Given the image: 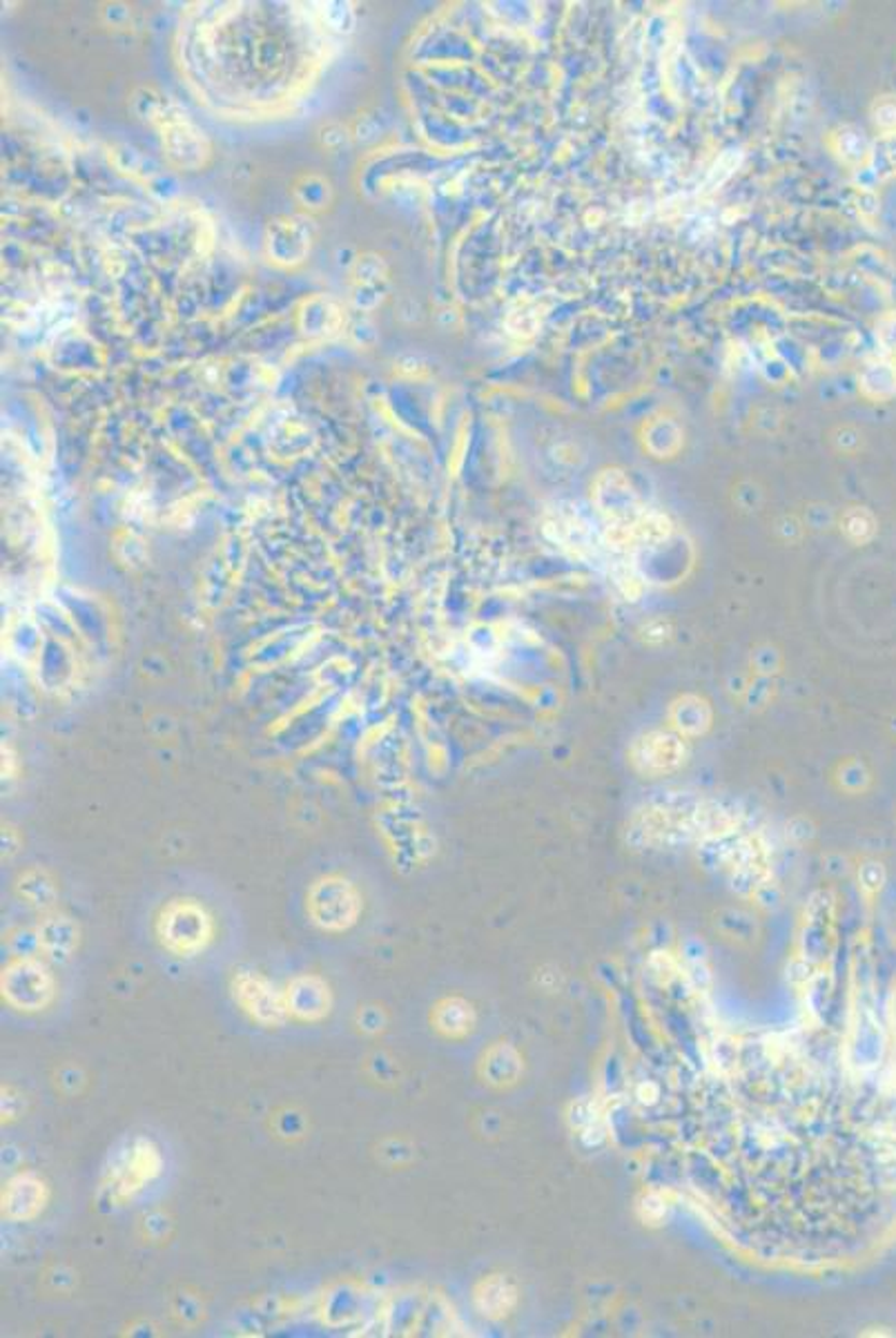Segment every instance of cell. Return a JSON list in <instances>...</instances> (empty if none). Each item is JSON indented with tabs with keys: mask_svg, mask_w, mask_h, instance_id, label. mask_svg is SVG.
Wrapping results in <instances>:
<instances>
[{
	"mask_svg": "<svg viewBox=\"0 0 896 1338\" xmlns=\"http://www.w3.org/2000/svg\"><path fill=\"white\" fill-rule=\"evenodd\" d=\"M212 920L204 908L192 901L167 906L157 924V935L165 951L177 957H194L206 951L212 939Z\"/></svg>",
	"mask_w": 896,
	"mask_h": 1338,
	"instance_id": "1",
	"label": "cell"
},
{
	"mask_svg": "<svg viewBox=\"0 0 896 1338\" xmlns=\"http://www.w3.org/2000/svg\"><path fill=\"white\" fill-rule=\"evenodd\" d=\"M0 990H3V1000L10 1006L23 1013H39L52 1004L56 995V980L43 961L34 957H20L3 971Z\"/></svg>",
	"mask_w": 896,
	"mask_h": 1338,
	"instance_id": "2",
	"label": "cell"
},
{
	"mask_svg": "<svg viewBox=\"0 0 896 1338\" xmlns=\"http://www.w3.org/2000/svg\"><path fill=\"white\" fill-rule=\"evenodd\" d=\"M310 917L322 930L341 932L351 928L359 915V897L349 881H320L310 893Z\"/></svg>",
	"mask_w": 896,
	"mask_h": 1338,
	"instance_id": "3",
	"label": "cell"
},
{
	"mask_svg": "<svg viewBox=\"0 0 896 1338\" xmlns=\"http://www.w3.org/2000/svg\"><path fill=\"white\" fill-rule=\"evenodd\" d=\"M235 1002L262 1027H279L285 1019V998L266 975L256 971H239L233 977Z\"/></svg>",
	"mask_w": 896,
	"mask_h": 1338,
	"instance_id": "4",
	"label": "cell"
},
{
	"mask_svg": "<svg viewBox=\"0 0 896 1338\" xmlns=\"http://www.w3.org/2000/svg\"><path fill=\"white\" fill-rule=\"evenodd\" d=\"M161 1166L163 1158L159 1149L150 1141H146V1137H134L112 1166L114 1195L117 1199H132L136 1191L143 1189V1185L159 1178Z\"/></svg>",
	"mask_w": 896,
	"mask_h": 1338,
	"instance_id": "5",
	"label": "cell"
},
{
	"mask_svg": "<svg viewBox=\"0 0 896 1338\" xmlns=\"http://www.w3.org/2000/svg\"><path fill=\"white\" fill-rule=\"evenodd\" d=\"M633 767L649 777H662L676 773L687 759V746L682 734L670 730H651L633 741L629 750Z\"/></svg>",
	"mask_w": 896,
	"mask_h": 1338,
	"instance_id": "6",
	"label": "cell"
},
{
	"mask_svg": "<svg viewBox=\"0 0 896 1338\" xmlns=\"http://www.w3.org/2000/svg\"><path fill=\"white\" fill-rule=\"evenodd\" d=\"M591 496L606 525L631 523L645 511L633 482L620 469H604L593 482Z\"/></svg>",
	"mask_w": 896,
	"mask_h": 1338,
	"instance_id": "7",
	"label": "cell"
},
{
	"mask_svg": "<svg viewBox=\"0 0 896 1338\" xmlns=\"http://www.w3.org/2000/svg\"><path fill=\"white\" fill-rule=\"evenodd\" d=\"M672 535V523L658 511L645 509L643 514L622 525H606L604 540L616 552H635L641 547H656Z\"/></svg>",
	"mask_w": 896,
	"mask_h": 1338,
	"instance_id": "8",
	"label": "cell"
},
{
	"mask_svg": "<svg viewBox=\"0 0 896 1338\" xmlns=\"http://www.w3.org/2000/svg\"><path fill=\"white\" fill-rule=\"evenodd\" d=\"M283 998L288 1015H293L299 1021H322L333 1009V993L328 982L314 973L293 977L283 990Z\"/></svg>",
	"mask_w": 896,
	"mask_h": 1338,
	"instance_id": "9",
	"label": "cell"
},
{
	"mask_svg": "<svg viewBox=\"0 0 896 1338\" xmlns=\"http://www.w3.org/2000/svg\"><path fill=\"white\" fill-rule=\"evenodd\" d=\"M47 1205V1187L34 1174L25 1172L12 1178L3 1191V1214L10 1220H34Z\"/></svg>",
	"mask_w": 896,
	"mask_h": 1338,
	"instance_id": "10",
	"label": "cell"
},
{
	"mask_svg": "<svg viewBox=\"0 0 896 1338\" xmlns=\"http://www.w3.org/2000/svg\"><path fill=\"white\" fill-rule=\"evenodd\" d=\"M36 944L47 959L65 964L74 957V951L78 949V926L63 915L49 917L41 924L36 932Z\"/></svg>",
	"mask_w": 896,
	"mask_h": 1338,
	"instance_id": "11",
	"label": "cell"
},
{
	"mask_svg": "<svg viewBox=\"0 0 896 1338\" xmlns=\"http://www.w3.org/2000/svg\"><path fill=\"white\" fill-rule=\"evenodd\" d=\"M670 721L674 730L682 736H701L711 725V707L705 699L696 694H685L674 701L670 709Z\"/></svg>",
	"mask_w": 896,
	"mask_h": 1338,
	"instance_id": "12",
	"label": "cell"
},
{
	"mask_svg": "<svg viewBox=\"0 0 896 1338\" xmlns=\"http://www.w3.org/2000/svg\"><path fill=\"white\" fill-rule=\"evenodd\" d=\"M865 170V179H867V190H870L875 183L887 181L896 177V132L892 134H881L870 150V157H867L865 165L861 167Z\"/></svg>",
	"mask_w": 896,
	"mask_h": 1338,
	"instance_id": "13",
	"label": "cell"
},
{
	"mask_svg": "<svg viewBox=\"0 0 896 1338\" xmlns=\"http://www.w3.org/2000/svg\"><path fill=\"white\" fill-rule=\"evenodd\" d=\"M832 150L848 165L863 167L872 150V141L854 126H843L832 134Z\"/></svg>",
	"mask_w": 896,
	"mask_h": 1338,
	"instance_id": "14",
	"label": "cell"
},
{
	"mask_svg": "<svg viewBox=\"0 0 896 1338\" xmlns=\"http://www.w3.org/2000/svg\"><path fill=\"white\" fill-rule=\"evenodd\" d=\"M682 444L680 426L670 417H656L645 429V446L656 458H672Z\"/></svg>",
	"mask_w": 896,
	"mask_h": 1338,
	"instance_id": "15",
	"label": "cell"
},
{
	"mask_svg": "<svg viewBox=\"0 0 896 1338\" xmlns=\"http://www.w3.org/2000/svg\"><path fill=\"white\" fill-rule=\"evenodd\" d=\"M432 1024L444 1035H465L473 1027V1011L461 1000H444L442 1004H438L436 1013H432Z\"/></svg>",
	"mask_w": 896,
	"mask_h": 1338,
	"instance_id": "16",
	"label": "cell"
},
{
	"mask_svg": "<svg viewBox=\"0 0 896 1338\" xmlns=\"http://www.w3.org/2000/svg\"><path fill=\"white\" fill-rule=\"evenodd\" d=\"M475 1305L484 1317H502L513 1305V1290L502 1278H488L475 1292Z\"/></svg>",
	"mask_w": 896,
	"mask_h": 1338,
	"instance_id": "17",
	"label": "cell"
},
{
	"mask_svg": "<svg viewBox=\"0 0 896 1338\" xmlns=\"http://www.w3.org/2000/svg\"><path fill=\"white\" fill-rule=\"evenodd\" d=\"M861 388L865 395L883 400L896 393V366L890 362H872L861 373Z\"/></svg>",
	"mask_w": 896,
	"mask_h": 1338,
	"instance_id": "18",
	"label": "cell"
},
{
	"mask_svg": "<svg viewBox=\"0 0 896 1338\" xmlns=\"http://www.w3.org/2000/svg\"><path fill=\"white\" fill-rule=\"evenodd\" d=\"M843 531L856 543H863L875 533V520L865 509H850L843 516Z\"/></svg>",
	"mask_w": 896,
	"mask_h": 1338,
	"instance_id": "19",
	"label": "cell"
},
{
	"mask_svg": "<svg viewBox=\"0 0 896 1338\" xmlns=\"http://www.w3.org/2000/svg\"><path fill=\"white\" fill-rule=\"evenodd\" d=\"M872 123L883 134L896 132V97H881L872 105Z\"/></svg>",
	"mask_w": 896,
	"mask_h": 1338,
	"instance_id": "20",
	"label": "cell"
},
{
	"mask_svg": "<svg viewBox=\"0 0 896 1338\" xmlns=\"http://www.w3.org/2000/svg\"><path fill=\"white\" fill-rule=\"evenodd\" d=\"M877 335H879L881 347H883L887 353H894V355H896V318H885V320L879 324Z\"/></svg>",
	"mask_w": 896,
	"mask_h": 1338,
	"instance_id": "21",
	"label": "cell"
}]
</instances>
